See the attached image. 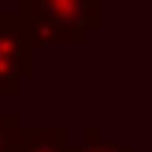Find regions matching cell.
Masks as SVG:
<instances>
[{"label": "cell", "instance_id": "cell-1", "mask_svg": "<svg viewBox=\"0 0 152 152\" xmlns=\"http://www.w3.org/2000/svg\"><path fill=\"white\" fill-rule=\"evenodd\" d=\"M102 4L105 0H18V15L40 47H83L105 22Z\"/></svg>", "mask_w": 152, "mask_h": 152}, {"label": "cell", "instance_id": "cell-2", "mask_svg": "<svg viewBox=\"0 0 152 152\" xmlns=\"http://www.w3.org/2000/svg\"><path fill=\"white\" fill-rule=\"evenodd\" d=\"M36 44L18 11H0V98H15L36 76Z\"/></svg>", "mask_w": 152, "mask_h": 152}, {"label": "cell", "instance_id": "cell-3", "mask_svg": "<svg viewBox=\"0 0 152 152\" xmlns=\"http://www.w3.org/2000/svg\"><path fill=\"white\" fill-rule=\"evenodd\" d=\"M7 152H72L65 127H18Z\"/></svg>", "mask_w": 152, "mask_h": 152}, {"label": "cell", "instance_id": "cell-4", "mask_svg": "<svg viewBox=\"0 0 152 152\" xmlns=\"http://www.w3.org/2000/svg\"><path fill=\"white\" fill-rule=\"evenodd\" d=\"M72 152H138L134 145H127V141H109L98 127H87L83 130V138L72 145Z\"/></svg>", "mask_w": 152, "mask_h": 152}, {"label": "cell", "instance_id": "cell-5", "mask_svg": "<svg viewBox=\"0 0 152 152\" xmlns=\"http://www.w3.org/2000/svg\"><path fill=\"white\" fill-rule=\"evenodd\" d=\"M18 127H22L18 112L15 109H0V152H7V145H11V138H15Z\"/></svg>", "mask_w": 152, "mask_h": 152}]
</instances>
